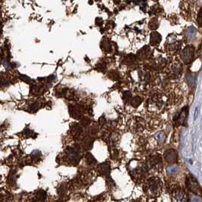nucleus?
I'll return each instance as SVG.
<instances>
[{
	"label": "nucleus",
	"instance_id": "f257e3e1",
	"mask_svg": "<svg viewBox=\"0 0 202 202\" xmlns=\"http://www.w3.org/2000/svg\"><path fill=\"white\" fill-rule=\"evenodd\" d=\"M183 72V65L181 61L174 60L168 68V75L173 79H178L181 77Z\"/></svg>",
	"mask_w": 202,
	"mask_h": 202
},
{
	"label": "nucleus",
	"instance_id": "f03ea898",
	"mask_svg": "<svg viewBox=\"0 0 202 202\" xmlns=\"http://www.w3.org/2000/svg\"><path fill=\"white\" fill-rule=\"evenodd\" d=\"M194 56V47L192 44H188L181 52L180 57L185 65H189Z\"/></svg>",
	"mask_w": 202,
	"mask_h": 202
},
{
	"label": "nucleus",
	"instance_id": "7ed1b4c3",
	"mask_svg": "<svg viewBox=\"0 0 202 202\" xmlns=\"http://www.w3.org/2000/svg\"><path fill=\"white\" fill-rule=\"evenodd\" d=\"M181 41L175 35H170L166 42V49L169 52L173 53H177L181 47Z\"/></svg>",
	"mask_w": 202,
	"mask_h": 202
},
{
	"label": "nucleus",
	"instance_id": "20e7f679",
	"mask_svg": "<svg viewBox=\"0 0 202 202\" xmlns=\"http://www.w3.org/2000/svg\"><path fill=\"white\" fill-rule=\"evenodd\" d=\"M67 158L68 160L72 165H78L79 163L80 159H81V155H80V149L78 147H68L67 150Z\"/></svg>",
	"mask_w": 202,
	"mask_h": 202
},
{
	"label": "nucleus",
	"instance_id": "39448f33",
	"mask_svg": "<svg viewBox=\"0 0 202 202\" xmlns=\"http://www.w3.org/2000/svg\"><path fill=\"white\" fill-rule=\"evenodd\" d=\"M198 36V31L194 28V27H188L185 30V34H184L183 39L186 43L188 44H192L197 38Z\"/></svg>",
	"mask_w": 202,
	"mask_h": 202
},
{
	"label": "nucleus",
	"instance_id": "423d86ee",
	"mask_svg": "<svg viewBox=\"0 0 202 202\" xmlns=\"http://www.w3.org/2000/svg\"><path fill=\"white\" fill-rule=\"evenodd\" d=\"M164 158L166 161L168 163H173L177 161L178 160V153L176 150L169 149L165 151L164 153Z\"/></svg>",
	"mask_w": 202,
	"mask_h": 202
},
{
	"label": "nucleus",
	"instance_id": "0eeeda50",
	"mask_svg": "<svg viewBox=\"0 0 202 202\" xmlns=\"http://www.w3.org/2000/svg\"><path fill=\"white\" fill-rule=\"evenodd\" d=\"M186 185H187L188 188H189L192 192H194L196 194H198V193L201 192V189L200 186H198L197 181H195V179H194L193 177L188 178Z\"/></svg>",
	"mask_w": 202,
	"mask_h": 202
},
{
	"label": "nucleus",
	"instance_id": "6e6552de",
	"mask_svg": "<svg viewBox=\"0 0 202 202\" xmlns=\"http://www.w3.org/2000/svg\"><path fill=\"white\" fill-rule=\"evenodd\" d=\"M173 201L174 202H186L187 197L186 193L182 189H177L173 192Z\"/></svg>",
	"mask_w": 202,
	"mask_h": 202
},
{
	"label": "nucleus",
	"instance_id": "1a4fd4ad",
	"mask_svg": "<svg viewBox=\"0 0 202 202\" xmlns=\"http://www.w3.org/2000/svg\"><path fill=\"white\" fill-rule=\"evenodd\" d=\"M188 116V107H185L181 110L179 113H178V116H176V123L178 125H181L184 123V122L186 121V118Z\"/></svg>",
	"mask_w": 202,
	"mask_h": 202
},
{
	"label": "nucleus",
	"instance_id": "9d476101",
	"mask_svg": "<svg viewBox=\"0 0 202 202\" xmlns=\"http://www.w3.org/2000/svg\"><path fill=\"white\" fill-rule=\"evenodd\" d=\"M162 40L161 35L158 32H154L151 33V40H150V42H151V44L153 46H158L160 43V41Z\"/></svg>",
	"mask_w": 202,
	"mask_h": 202
},
{
	"label": "nucleus",
	"instance_id": "9b49d317",
	"mask_svg": "<svg viewBox=\"0 0 202 202\" xmlns=\"http://www.w3.org/2000/svg\"><path fill=\"white\" fill-rule=\"evenodd\" d=\"M97 169L100 173L104 176H107L110 173V164L109 163H101L98 166Z\"/></svg>",
	"mask_w": 202,
	"mask_h": 202
},
{
	"label": "nucleus",
	"instance_id": "f8f14e48",
	"mask_svg": "<svg viewBox=\"0 0 202 202\" xmlns=\"http://www.w3.org/2000/svg\"><path fill=\"white\" fill-rule=\"evenodd\" d=\"M194 21L198 27L202 28V2L201 3L200 7L198 8V12H197V14L194 17Z\"/></svg>",
	"mask_w": 202,
	"mask_h": 202
},
{
	"label": "nucleus",
	"instance_id": "ddd939ff",
	"mask_svg": "<svg viewBox=\"0 0 202 202\" xmlns=\"http://www.w3.org/2000/svg\"><path fill=\"white\" fill-rule=\"evenodd\" d=\"M47 198V193L46 192L40 190L37 193V195L35 196L33 199V202H43Z\"/></svg>",
	"mask_w": 202,
	"mask_h": 202
},
{
	"label": "nucleus",
	"instance_id": "4468645a",
	"mask_svg": "<svg viewBox=\"0 0 202 202\" xmlns=\"http://www.w3.org/2000/svg\"><path fill=\"white\" fill-rule=\"evenodd\" d=\"M179 167L178 166L175 165V164H173V165H170L169 166H167L166 168V172H167L168 175H170V176H174L179 173Z\"/></svg>",
	"mask_w": 202,
	"mask_h": 202
},
{
	"label": "nucleus",
	"instance_id": "2eb2a0df",
	"mask_svg": "<svg viewBox=\"0 0 202 202\" xmlns=\"http://www.w3.org/2000/svg\"><path fill=\"white\" fill-rule=\"evenodd\" d=\"M82 131H83L82 128L79 125L75 124L73 126H72V135H73L75 137H78V136H79V135L82 133Z\"/></svg>",
	"mask_w": 202,
	"mask_h": 202
},
{
	"label": "nucleus",
	"instance_id": "dca6fc26",
	"mask_svg": "<svg viewBox=\"0 0 202 202\" xmlns=\"http://www.w3.org/2000/svg\"><path fill=\"white\" fill-rule=\"evenodd\" d=\"M92 139L89 137H87L84 138V141H83V145L84 147L86 149L90 150L92 148V145H93V141H91Z\"/></svg>",
	"mask_w": 202,
	"mask_h": 202
},
{
	"label": "nucleus",
	"instance_id": "f3484780",
	"mask_svg": "<svg viewBox=\"0 0 202 202\" xmlns=\"http://www.w3.org/2000/svg\"><path fill=\"white\" fill-rule=\"evenodd\" d=\"M85 159L87 163L90 164V165H94V164H96L97 163V160H95V158H94V157H93V155L90 153H86Z\"/></svg>",
	"mask_w": 202,
	"mask_h": 202
},
{
	"label": "nucleus",
	"instance_id": "a211bd4d",
	"mask_svg": "<svg viewBox=\"0 0 202 202\" xmlns=\"http://www.w3.org/2000/svg\"><path fill=\"white\" fill-rule=\"evenodd\" d=\"M156 139L159 143H163L166 140V135L163 131H160L156 135Z\"/></svg>",
	"mask_w": 202,
	"mask_h": 202
},
{
	"label": "nucleus",
	"instance_id": "6ab92c4d",
	"mask_svg": "<svg viewBox=\"0 0 202 202\" xmlns=\"http://www.w3.org/2000/svg\"><path fill=\"white\" fill-rule=\"evenodd\" d=\"M141 101H142L141 98H140L139 97H135L132 100V101H131V105L133 106H135V107H137V106H138L139 105L141 104Z\"/></svg>",
	"mask_w": 202,
	"mask_h": 202
},
{
	"label": "nucleus",
	"instance_id": "aec40b11",
	"mask_svg": "<svg viewBox=\"0 0 202 202\" xmlns=\"http://www.w3.org/2000/svg\"><path fill=\"white\" fill-rule=\"evenodd\" d=\"M158 26H159V23H158L157 19L154 18L153 20H151V21L150 22V28L152 29V30H155L158 27Z\"/></svg>",
	"mask_w": 202,
	"mask_h": 202
},
{
	"label": "nucleus",
	"instance_id": "412c9836",
	"mask_svg": "<svg viewBox=\"0 0 202 202\" xmlns=\"http://www.w3.org/2000/svg\"><path fill=\"white\" fill-rule=\"evenodd\" d=\"M191 201L192 202H202V199L197 195L191 196Z\"/></svg>",
	"mask_w": 202,
	"mask_h": 202
},
{
	"label": "nucleus",
	"instance_id": "4be33fe9",
	"mask_svg": "<svg viewBox=\"0 0 202 202\" xmlns=\"http://www.w3.org/2000/svg\"><path fill=\"white\" fill-rule=\"evenodd\" d=\"M131 94L130 92L126 91L123 93V98H124V99H127V100H129L131 98Z\"/></svg>",
	"mask_w": 202,
	"mask_h": 202
}]
</instances>
